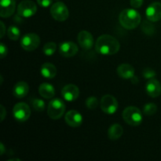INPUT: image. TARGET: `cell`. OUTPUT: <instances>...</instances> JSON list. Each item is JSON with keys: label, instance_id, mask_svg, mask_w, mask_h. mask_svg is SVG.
Listing matches in <instances>:
<instances>
[{"label": "cell", "instance_id": "obj_34", "mask_svg": "<svg viewBox=\"0 0 161 161\" xmlns=\"http://www.w3.org/2000/svg\"><path fill=\"white\" fill-rule=\"evenodd\" d=\"M5 153V146L3 143H0V155L3 156Z\"/></svg>", "mask_w": 161, "mask_h": 161}, {"label": "cell", "instance_id": "obj_33", "mask_svg": "<svg viewBox=\"0 0 161 161\" xmlns=\"http://www.w3.org/2000/svg\"><path fill=\"white\" fill-rule=\"evenodd\" d=\"M0 25H1V36H0V38H3L4 36L5 32H6V28H5V25L3 24V21L0 22Z\"/></svg>", "mask_w": 161, "mask_h": 161}, {"label": "cell", "instance_id": "obj_22", "mask_svg": "<svg viewBox=\"0 0 161 161\" xmlns=\"http://www.w3.org/2000/svg\"><path fill=\"white\" fill-rule=\"evenodd\" d=\"M152 21L150 20H144V22L142 25V30L145 34L148 36H153V33L155 32V27L151 23Z\"/></svg>", "mask_w": 161, "mask_h": 161}, {"label": "cell", "instance_id": "obj_11", "mask_svg": "<svg viewBox=\"0 0 161 161\" xmlns=\"http://www.w3.org/2000/svg\"><path fill=\"white\" fill-rule=\"evenodd\" d=\"M146 17L152 22H157L161 19V3H153L147 7L146 11Z\"/></svg>", "mask_w": 161, "mask_h": 161}, {"label": "cell", "instance_id": "obj_13", "mask_svg": "<svg viewBox=\"0 0 161 161\" xmlns=\"http://www.w3.org/2000/svg\"><path fill=\"white\" fill-rule=\"evenodd\" d=\"M0 16L3 18L11 17L15 11V0H0Z\"/></svg>", "mask_w": 161, "mask_h": 161}, {"label": "cell", "instance_id": "obj_31", "mask_svg": "<svg viewBox=\"0 0 161 161\" xmlns=\"http://www.w3.org/2000/svg\"><path fill=\"white\" fill-rule=\"evenodd\" d=\"M37 3L42 7H48L52 3V0H37Z\"/></svg>", "mask_w": 161, "mask_h": 161}, {"label": "cell", "instance_id": "obj_18", "mask_svg": "<svg viewBox=\"0 0 161 161\" xmlns=\"http://www.w3.org/2000/svg\"><path fill=\"white\" fill-rule=\"evenodd\" d=\"M117 74L124 80H130L135 75V69L129 64H122L118 66Z\"/></svg>", "mask_w": 161, "mask_h": 161}, {"label": "cell", "instance_id": "obj_20", "mask_svg": "<svg viewBox=\"0 0 161 161\" xmlns=\"http://www.w3.org/2000/svg\"><path fill=\"white\" fill-rule=\"evenodd\" d=\"M57 68L51 63H44L41 67V75L47 79H53L57 75Z\"/></svg>", "mask_w": 161, "mask_h": 161}, {"label": "cell", "instance_id": "obj_35", "mask_svg": "<svg viewBox=\"0 0 161 161\" xmlns=\"http://www.w3.org/2000/svg\"><path fill=\"white\" fill-rule=\"evenodd\" d=\"M130 80H131V82L133 83H135V84H136L137 83H138V78H137L136 76H135V75H134L133 77H132L131 79H130Z\"/></svg>", "mask_w": 161, "mask_h": 161}, {"label": "cell", "instance_id": "obj_15", "mask_svg": "<svg viewBox=\"0 0 161 161\" xmlns=\"http://www.w3.org/2000/svg\"><path fill=\"white\" fill-rule=\"evenodd\" d=\"M78 42L83 50H89L94 46V38L89 31H81L78 35Z\"/></svg>", "mask_w": 161, "mask_h": 161}, {"label": "cell", "instance_id": "obj_24", "mask_svg": "<svg viewBox=\"0 0 161 161\" xmlns=\"http://www.w3.org/2000/svg\"><path fill=\"white\" fill-rule=\"evenodd\" d=\"M57 50V44L53 42H48L44 45L42 52L47 56H52Z\"/></svg>", "mask_w": 161, "mask_h": 161}, {"label": "cell", "instance_id": "obj_5", "mask_svg": "<svg viewBox=\"0 0 161 161\" xmlns=\"http://www.w3.org/2000/svg\"><path fill=\"white\" fill-rule=\"evenodd\" d=\"M13 115L17 122L24 123L29 119L31 116V108L25 102H19L14 105Z\"/></svg>", "mask_w": 161, "mask_h": 161}, {"label": "cell", "instance_id": "obj_1", "mask_svg": "<svg viewBox=\"0 0 161 161\" xmlns=\"http://www.w3.org/2000/svg\"><path fill=\"white\" fill-rule=\"evenodd\" d=\"M120 48L119 42L110 35H102L95 42V50L102 55H113L118 53Z\"/></svg>", "mask_w": 161, "mask_h": 161}, {"label": "cell", "instance_id": "obj_17", "mask_svg": "<svg viewBox=\"0 0 161 161\" xmlns=\"http://www.w3.org/2000/svg\"><path fill=\"white\" fill-rule=\"evenodd\" d=\"M29 91V86L25 81H20L13 88V95L19 99L24 98Z\"/></svg>", "mask_w": 161, "mask_h": 161}, {"label": "cell", "instance_id": "obj_16", "mask_svg": "<svg viewBox=\"0 0 161 161\" xmlns=\"http://www.w3.org/2000/svg\"><path fill=\"white\" fill-rule=\"evenodd\" d=\"M146 91L151 97H157L161 94V84L156 79H150L146 84Z\"/></svg>", "mask_w": 161, "mask_h": 161}, {"label": "cell", "instance_id": "obj_29", "mask_svg": "<svg viewBox=\"0 0 161 161\" xmlns=\"http://www.w3.org/2000/svg\"><path fill=\"white\" fill-rule=\"evenodd\" d=\"M7 53V47L2 42V43L0 44V58H4L5 57H6Z\"/></svg>", "mask_w": 161, "mask_h": 161}, {"label": "cell", "instance_id": "obj_4", "mask_svg": "<svg viewBox=\"0 0 161 161\" xmlns=\"http://www.w3.org/2000/svg\"><path fill=\"white\" fill-rule=\"evenodd\" d=\"M65 112V105L61 99L53 98L49 102L47 113L50 119H61Z\"/></svg>", "mask_w": 161, "mask_h": 161}, {"label": "cell", "instance_id": "obj_19", "mask_svg": "<svg viewBox=\"0 0 161 161\" xmlns=\"http://www.w3.org/2000/svg\"><path fill=\"white\" fill-rule=\"evenodd\" d=\"M39 93L46 99L53 98L55 95V89L53 85L48 83H43L39 86Z\"/></svg>", "mask_w": 161, "mask_h": 161}, {"label": "cell", "instance_id": "obj_32", "mask_svg": "<svg viewBox=\"0 0 161 161\" xmlns=\"http://www.w3.org/2000/svg\"><path fill=\"white\" fill-rule=\"evenodd\" d=\"M6 111L3 105H0V121H3L6 118Z\"/></svg>", "mask_w": 161, "mask_h": 161}, {"label": "cell", "instance_id": "obj_6", "mask_svg": "<svg viewBox=\"0 0 161 161\" xmlns=\"http://www.w3.org/2000/svg\"><path fill=\"white\" fill-rule=\"evenodd\" d=\"M50 14L54 20L58 21H64L69 16V11L65 4L58 2L50 7Z\"/></svg>", "mask_w": 161, "mask_h": 161}, {"label": "cell", "instance_id": "obj_8", "mask_svg": "<svg viewBox=\"0 0 161 161\" xmlns=\"http://www.w3.org/2000/svg\"><path fill=\"white\" fill-rule=\"evenodd\" d=\"M40 44V38L36 33H28L25 35L20 40V46L27 51L36 50Z\"/></svg>", "mask_w": 161, "mask_h": 161}, {"label": "cell", "instance_id": "obj_28", "mask_svg": "<svg viewBox=\"0 0 161 161\" xmlns=\"http://www.w3.org/2000/svg\"><path fill=\"white\" fill-rule=\"evenodd\" d=\"M157 73L155 71L149 68H146L144 71H143V76L147 80H150V79H153L156 76Z\"/></svg>", "mask_w": 161, "mask_h": 161}, {"label": "cell", "instance_id": "obj_10", "mask_svg": "<svg viewBox=\"0 0 161 161\" xmlns=\"http://www.w3.org/2000/svg\"><path fill=\"white\" fill-rule=\"evenodd\" d=\"M79 48L76 44L71 41H65L60 44L59 52L64 58H72L78 53Z\"/></svg>", "mask_w": 161, "mask_h": 161}, {"label": "cell", "instance_id": "obj_14", "mask_svg": "<svg viewBox=\"0 0 161 161\" xmlns=\"http://www.w3.org/2000/svg\"><path fill=\"white\" fill-rule=\"evenodd\" d=\"M66 124L72 127H78L83 123V116L76 110H70L64 116Z\"/></svg>", "mask_w": 161, "mask_h": 161}, {"label": "cell", "instance_id": "obj_23", "mask_svg": "<svg viewBox=\"0 0 161 161\" xmlns=\"http://www.w3.org/2000/svg\"><path fill=\"white\" fill-rule=\"evenodd\" d=\"M7 36L11 40L16 41L20 38V31L17 27L13 25V26L9 27L7 29Z\"/></svg>", "mask_w": 161, "mask_h": 161}, {"label": "cell", "instance_id": "obj_27", "mask_svg": "<svg viewBox=\"0 0 161 161\" xmlns=\"http://www.w3.org/2000/svg\"><path fill=\"white\" fill-rule=\"evenodd\" d=\"M98 105V100L96 97H90L86 100V106L89 109H94Z\"/></svg>", "mask_w": 161, "mask_h": 161}, {"label": "cell", "instance_id": "obj_7", "mask_svg": "<svg viewBox=\"0 0 161 161\" xmlns=\"http://www.w3.org/2000/svg\"><path fill=\"white\" fill-rule=\"evenodd\" d=\"M100 105L103 113L108 115L114 114L119 108V104L116 97L110 94H106L102 97Z\"/></svg>", "mask_w": 161, "mask_h": 161}, {"label": "cell", "instance_id": "obj_3", "mask_svg": "<svg viewBox=\"0 0 161 161\" xmlns=\"http://www.w3.org/2000/svg\"><path fill=\"white\" fill-rule=\"evenodd\" d=\"M123 119L128 125L137 127L142 122V113L137 107L129 106L123 112Z\"/></svg>", "mask_w": 161, "mask_h": 161}, {"label": "cell", "instance_id": "obj_12", "mask_svg": "<svg viewBox=\"0 0 161 161\" xmlns=\"http://www.w3.org/2000/svg\"><path fill=\"white\" fill-rule=\"evenodd\" d=\"M61 95L64 100L68 102H74L80 95V90L78 86L74 84H68L63 87L61 91Z\"/></svg>", "mask_w": 161, "mask_h": 161}, {"label": "cell", "instance_id": "obj_25", "mask_svg": "<svg viewBox=\"0 0 161 161\" xmlns=\"http://www.w3.org/2000/svg\"><path fill=\"white\" fill-rule=\"evenodd\" d=\"M157 112V106L154 103H147L143 108V113L148 116H153Z\"/></svg>", "mask_w": 161, "mask_h": 161}, {"label": "cell", "instance_id": "obj_30", "mask_svg": "<svg viewBox=\"0 0 161 161\" xmlns=\"http://www.w3.org/2000/svg\"><path fill=\"white\" fill-rule=\"evenodd\" d=\"M130 6L134 8H140L143 4V0H130Z\"/></svg>", "mask_w": 161, "mask_h": 161}, {"label": "cell", "instance_id": "obj_26", "mask_svg": "<svg viewBox=\"0 0 161 161\" xmlns=\"http://www.w3.org/2000/svg\"><path fill=\"white\" fill-rule=\"evenodd\" d=\"M31 105H32L34 110L36 112H42L45 109V102L41 99L34 98L31 101Z\"/></svg>", "mask_w": 161, "mask_h": 161}, {"label": "cell", "instance_id": "obj_2", "mask_svg": "<svg viewBox=\"0 0 161 161\" xmlns=\"http://www.w3.org/2000/svg\"><path fill=\"white\" fill-rule=\"evenodd\" d=\"M141 15L134 9H126L121 11L119 16L120 25L128 30L135 29L141 23Z\"/></svg>", "mask_w": 161, "mask_h": 161}, {"label": "cell", "instance_id": "obj_21", "mask_svg": "<svg viewBox=\"0 0 161 161\" xmlns=\"http://www.w3.org/2000/svg\"><path fill=\"white\" fill-rule=\"evenodd\" d=\"M123 133H124V129L122 126L118 124H115L108 128V136L111 140H117L121 138Z\"/></svg>", "mask_w": 161, "mask_h": 161}, {"label": "cell", "instance_id": "obj_9", "mask_svg": "<svg viewBox=\"0 0 161 161\" xmlns=\"http://www.w3.org/2000/svg\"><path fill=\"white\" fill-rule=\"evenodd\" d=\"M37 11V6L34 2L31 0H24L20 2L17 6V14L21 17H31L35 15Z\"/></svg>", "mask_w": 161, "mask_h": 161}]
</instances>
